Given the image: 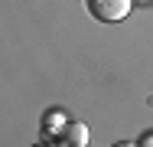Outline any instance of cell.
I'll return each mask as SVG.
<instances>
[{
	"label": "cell",
	"instance_id": "6da1fadb",
	"mask_svg": "<svg viewBox=\"0 0 153 147\" xmlns=\"http://www.w3.org/2000/svg\"><path fill=\"white\" fill-rule=\"evenodd\" d=\"M85 7L94 20H104V23H117L130 13V0H85Z\"/></svg>",
	"mask_w": 153,
	"mask_h": 147
},
{
	"label": "cell",
	"instance_id": "7a4b0ae2",
	"mask_svg": "<svg viewBox=\"0 0 153 147\" xmlns=\"http://www.w3.org/2000/svg\"><path fill=\"white\" fill-rule=\"evenodd\" d=\"M59 144H72V147H85L88 144V128L82 121H65L59 131Z\"/></svg>",
	"mask_w": 153,
	"mask_h": 147
},
{
	"label": "cell",
	"instance_id": "3957f363",
	"mask_svg": "<svg viewBox=\"0 0 153 147\" xmlns=\"http://www.w3.org/2000/svg\"><path fill=\"white\" fill-rule=\"evenodd\" d=\"M140 144H143V147H150V144H153V131H147V134L140 137Z\"/></svg>",
	"mask_w": 153,
	"mask_h": 147
}]
</instances>
